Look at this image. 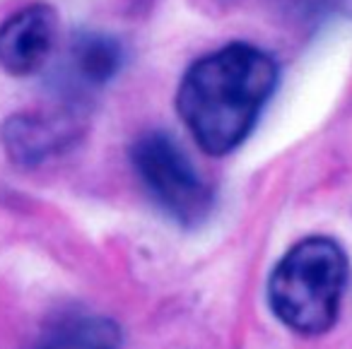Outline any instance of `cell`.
I'll return each mask as SVG.
<instances>
[{"label":"cell","mask_w":352,"mask_h":349,"mask_svg":"<svg viewBox=\"0 0 352 349\" xmlns=\"http://www.w3.org/2000/svg\"><path fill=\"white\" fill-rule=\"evenodd\" d=\"M280 82V65L249 41H230L188 65L176 89V113L196 145L225 157L246 142Z\"/></svg>","instance_id":"6da1fadb"},{"label":"cell","mask_w":352,"mask_h":349,"mask_svg":"<svg viewBox=\"0 0 352 349\" xmlns=\"http://www.w3.org/2000/svg\"><path fill=\"white\" fill-rule=\"evenodd\" d=\"M350 277V258L331 236H307L287 248L268 280L275 318L299 335H323L340 315Z\"/></svg>","instance_id":"7a4b0ae2"},{"label":"cell","mask_w":352,"mask_h":349,"mask_svg":"<svg viewBox=\"0 0 352 349\" xmlns=\"http://www.w3.org/2000/svg\"><path fill=\"white\" fill-rule=\"evenodd\" d=\"M128 159L155 207L184 229H196L212 214L215 193L198 166L166 131H147L133 140Z\"/></svg>","instance_id":"3957f363"},{"label":"cell","mask_w":352,"mask_h":349,"mask_svg":"<svg viewBox=\"0 0 352 349\" xmlns=\"http://www.w3.org/2000/svg\"><path fill=\"white\" fill-rule=\"evenodd\" d=\"M58 46V12L30 3L0 22V70L12 78L36 75Z\"/></svg>","instance_id":"277c9868"},{"label":"cell","mask_w":352,"mask_h":349,"mask_svg":"<svg viewBox=\"0 0 352 349\" xmlns=\"http://www.w3.org/2000/svg\"><path fill=\"white\" fill-rule=\"evenodd\" d=\"M80 140L78 111H20L0 126V145L8 159L22 169H32L63 155Z\"/></svg>","instance_id":"5b68a950"},{"label":"cell","mask_w":352,"mask_h":349,"mask_svg":"<svg viewBox=\"0 0 352 349\" xmlns=\"http://www.w3.org/2000/svg\"><path fill=\"white\" fill-rule=\"evenodd\" d=\"M123 60L126 54L116 36L92 30L75 32L60 56L58 92L80 104L87 94L107 87L121 73Z\"/></svg>","instance_id":"8992f818"},{"label":"cell","mask_w":352,"mask_h":349,"mask_svg":"<svg viewBox=\"0 0 352 349\" xmlns=\"http://www.w3.org/2000/svg\"><path fill=\"white\" fill-rule=\"evenodd\" d=\"M116 320L99 313H65L39 330L25 349H121Z\"/></svg>","instance_id":"52a82bcc"}]
</instances>
